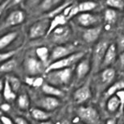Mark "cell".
Instances as JSON below:
<instances>
[{
  "label": "cell",
  "instance_id": "cell-1",
  "mask_svg": "<svg viewBox=\"0 0 124 124\" xmlns=\"http://www.w3.org/2000/svg\"><path fill=\"white\" fill-rule=\"evenodd\" d=\"M73 70L71 68L56 69L46 73V80L52 85H68L72 80Z\"/></svg>",
  "mask_w": 124,
  "mask_h": 124
},
{
  "label": "cell",
  "instance_id": "cell-2",
  "mask_svg": "<svg viewBox=\"0 0 124 124\" xmlns=\"http://www.w3.org/2000/svg\"><path fill=\"white\" fill-rule=\"evenodd\" d=\"M85 52H77V53L72 54V55L66 56L63 59H61L57 61H55L53 63L50 64L48 67H47L45 69V73H49L53 70L56 69H69L78 61L82 60L83 56H85Z\"/></svg>",
  "mask_w": 124,
  "mask_h": 124
},
{
  "label": "cell",
  "instance_id": "cell-3",
  "mask_svg": "<svg viewBox=\"0 0 124 124\" xmlns=\"http://www.w3.org/2000/svg\"><path fill=\"white\" fill-rule=\"evenodd\" d=\"M78 118L85 124H99L100 116L95 108L92 106H81L77 109Z\"/></svg>",
  "mask_w": 124,
  "mask_h": 124
},
{
  "label": "cell",
  "instance_id": "cell-4",
  "mask_svg": "<svg viewBox=\"0 0 124 124\" xmlns=\"http://www.w3.org/2000/svg\"><path fill=\"white\" fill-rule=\"evenodd\" d=\"M51 21L48 19H43L32 24L29 30V37L31 39H38L44 36H47L50 27Z\"/></svg>",
  "mask_w": 124,
  "mask_h": 124
},
{
  "label": "cell",
  "instance_id": "cell-5",
  "mask_svg": "<svg viewBox=\"0 0 124 124\" xmlns=\"http://www.w3.org/2000/svg\"><path fill=\"white\" fill-rule=\"evenodd\" d=\"M108 44L106 41H101L97 44L94 47L93 52V69L94 71H97L99 69V67H101V64L103 63L105 54L106 53V50L108 48Z\"/></svg>",
  "mask_w": 124,
  "mask_h": 124
},
{
  "label": "cell",
  "instance_id": "cell-6",
  "mask_svg": "<svg viewBox=\"0 0 124 124\" xmlns=\"http://www.w3.org/2000/svg\"><path fill=\"white\" fill-rule=\"evenodd\" d=\"M43 62L35 57H28L24 61L25 72L31 76H36L43 72Z\"/></svg>",
  "mask_w": 124,
  "mask_h": 124
},
{
  "label": "cell",
  "instance_id": "cell-7",
  "mask_svg": "<svg viewBox=\"0 0 124 124\" xmlns=\"http://www.w3.org/2000/svg\"><path fill=\"white\" fill-rule=\"evenodd\" d=\"M75 53H77V52H75V48L73 45L56 46L52 51V53L50 55V60L53 61L52 63H53V62L61 60V59H63Z\"/></svg>",
  "mask_w": 124,
  "mask_h": 124
},
{
  "label": "cell",
  "instance_id": "cell-8",
  "mask_svg": "<svg viewBox=\"0 0 124 124\" xmlns=\"http://www.w3.org/2000/svg\"><path fill=\"white\" fill-rule=\"evenodd\" d=\"M25 19V13L20 10H16L11 12L2 23V28L19 25Z\"/></svg>",
  "mask_w": 124,
  "mask_h": 124
},
{
  "label": "cell",
  "instance_id": "cell-9",
  "mask_svg": "<svg viewBox=\"0 0 124 124\" xmlns=\"http://www.w3.org/2000/svg\"><path fill=\"white\" fill-rule=\"evenodd\" d=\"M76 22L78 25L84 28H93L99 22L98 16L90 13H81L76 17Z\"/></svg>",
  "mask_w": 124,
  "mask_h": 124
},
{
  "label": "cell",
  "instance_id": "cell-10",
  "mask_svg": "<svg viewBox=\"0 0 124 124\" xmlns=\"http://www.w3.org/2000/svg\"><path fill=\"white\" fill-rule=\"evenodd\" d=\"M71 29L67 25L58 27L51 33L53 41L56 43H62L67 40L71 36Z\"/></svg>",
  "mask_w": 124,
  "mask_h": 124
},
{
  "label": "cell",
  "instance_id": "cell-11",
  "mask_svg": "<svg viewBox=\"0 0 124 124\" xmlns=\"http://www.w3.org/2000/svg\"><path fill=\"white\" fill-rule=\"evenodd\" d=\"M60 101L55 97L47 96L44 97L41 99H39L38 101V105L43 108V110L46 111L54 110L56 108H57L60 106Z\"/></svg>",
  "mask_w": 124,
  "mask_h": 124
},
{
  "label": "cell",
  "instance_id": "cell-12",
  "mask_svg": "<svg viewBox=\"0 0 124 124\" xmlns=\"http://www.w3.org/2000/svg\"><path fill=\"white\" fill-rule=\"evenodd\" d=\"M91 98V92L88 85H83L78 88L73 93L74 101L77 103L81 104L89 100Z\"/></svg>",
  "mask_w": 124,
  "mask_h": 124
},
{
  "label": "cell",
  "instance_id": "cell-13",
  "mask_svg": "<svg viewBox=\"0 0 124 124\" xmlns=\"http://www.w3.org/2000/svg\"><path fill=\"white\" fill-rule=\"evenodd\" d=\"M101 29L102 28L101 26H96L93 28H87L83 32L82 35L84 40L87 43H94L100 36Z\"/></svg>",
  "mask_w": 124,
  "mask_h": 124
},
{
  "label": "cell",
  "instance_id": "cell-14",
  "mask_svg": "<svg viewBox=\"0 0 124 124\" xmlns=\"http://www.w3.org/2000/svg\"><path fill=\"white\" fill-rule=\"evenodd\" d=\"M91 69L90 63L89 59H82L79 61L76 68V74L78 79H82L85 78L86 75L89 73Z\"/></svg>",
  "mask_w": 124,
  "mask_h": 124
},
{
  "label": "cell",
  "instance_id": "cell-15",
  "mask_svg": "<svg viewBox=\"0 0 124 124\" xmlns=\"http://www.w3.org/2000/svg\"><path fill=\"white\" fill-rule=\"evenodd\" d=\"M117 47L115 46V44H110L109 45L106 53L105 54V57H104L103 63L101 64V67H107L110 65L115 61L116 56H117Z\"/></svg>",
  "mask_w": 124,
  "mask_h": 124
},
{
  "label": "cell",
  "instance_id": "cell-16",
  "mask_svg": "<svg viewBox=\"0 0 124 124\" xmlns=\"http://www.w3.org/2000/svg\"><path fill=\"white\" fill-rule=\"evenodd\" d=\"M67 20H68V19H66V17L64 16L63 14L59 15V16L54 17V18L52 19L51 23H50V27H49V29H48V31L47 36L51 35L52 32L55 30L56 28H57L58 27L66 25Z\"/></svg>",
  "mask_w": 124,
  "mask_h": 124
},
{
  "label": "cell",
  "instance_id": "cell-17",
  "mask_svg": "<svg viewBox=\"0 0 124 124\" xmlns=\"http://www.w3.org/2000/svg\"><path fill=\"white\" fill-rule=\"evenodd\" d=\"M1 86H2V95L3 98L6 101H12L16 98V94L14 92L12 88L11 87L10 84L7 81V79L1 82Z\"/></svg>",
  "mask_w": 124,
  "mask_h": 124
},
{
  "label": "cell",
  "instance_id": "cell-18",
  "mask_svg": "<svg viewBox=\"0 0 124 124\" xmlns=\"http://www.w3.org/2000/svg\"><path fill=\"white\" fill-rule=\"evenodd\" d=\"M42 90L48 96L55 97V98H56V97H61L64 95L63 91L61 90L56 86L52 85L48 83H44V85H42Z\"/></svg>",
  "mask_w": 124,
  "mask_h": 124
},
{
  "label": "cell",
  "instance_id": "cell-19",
  "mask_svg": "<svg viewBox=\"0 0 124 124\" xmlns=\"http://www.w3.org/2000/svg\"><path fill=\"white\" fill-rule=\"evenodd\" d=\"M31 115L34 119L37 121H41V122L48 121V119L51 116L48 111L41 110L39 108H32L31 110Z\"/></svg>",
  "mask_w": 124,
  "mask_h": 124
},
{
  "label": "cell",
  "instance_id": "cell-20",
  "mask_svg": "<svg viewBox=\"0 0 124 124\" xmlns=\"http://www.w3.org/2000/svg\"><path fill=\"white\" fill-rule=\"evenodd\" d=\"M17 36H18V33L16 31L10 32V33H7L2 36L1 39H0V48L2 50L5 48H7L17 38Z\"/></svg>",
  "mask_w": 124,
  "mask_h": 124
},
{
  "label": "cell",
  "instance_id": "cell-21",
  "mask_svg": "<svg viewBox=\"0 0 124 124\" xmlns=\"http://www.w3.org/2000/svg\"><path fill=\"white\" fill-rule=\"evenodd\" d=\"M118 19V14L115 10L108 8L105 11V14H104V19L105 22L108 25H112L115 24L117 21Z\"/></svg>",
  "mask_w": 124,
  "mask_h": 124
},
{
  "label": "cell",
  "instance_id": "cell-22",
  "mask_svg": "<svg viewBox=\"0 0 124 124\" xmlns=\"http://www.w3.org/2000/svg\"><path fill=\"white\" fill-rule=\"evenodd\" d=\"M73 2H70V1H67V2H62L61 5H59V6L56 7L55 8H54L53 11H51L50 12L48 13V17L49 18H54V17L59 16V15H61L63 14L64 11L65 10L67 7H68L69 5H71L73 3Z\"/></svg>",
  "mask_w": 124,
  "mask_h": 124
},
{
  "label": "cell",
  "instance_id": "cell-23",
  "mask_svg": "<svg viewBox=\"0 0 124 124\" xmlns=\"http://www.w3.org/2000/svg\"><path fill=\"white\" fill-rule=\"evenodd\" d=\"M80 12L79 11L78 4H75V2H73L71 5L67 7L63 12V15L66 17L67 19L73 18L74 16H78V14Z\"/></svg>",
  "mask_w": 124,
  "mask_h": 124
},
{
  "label": "cell",
  "instance_id": "cell-24",
  "mask_svg": "<svg viewBox=\"0 0 124 124\" xmlns=\"http://www.w3.org/2000/svg\"><path fill=\"white\" fill-rule=\"evenodd\" d=\"M36 53L39 60L43 63H46L50 59L51 54H49V50L47 47H39L36 50Z\"/></svg>",
  "mask_w": 124,
  "mask_h": 124
},
{
  "label": "cell",
  "instance_id": "cell-25",
  "mask_svg": "<svg viewBox=\"0 0 124 124\" xmlns=\"http://www.w3.org/2000/svg\"><path fill=\"white\" fill-rule=\"evenodd\" d=\"M106 106H107V110L110 111V113L115 112V111L117 110L118 108L121 107L120 100L118 99V98L116 95L115 96H112L108 100Z\"/></svg>",
  "mask_w": 124,
  "mask_h": 124
},
{
  "label": "cell",
  "instance_id": "cell-26",
  "mask_svg": "<svg viewBox=\"0 0 124 124\" xmlns=\"http://www.w3.org/2000/svg\"><path fill=\"white\" fill-rule=\"evenodd\" d=\"M115 77V70L113 68H106L101 73V80L105 83H110Z\"/></svg>",
  "mask_w": 124,
  "mask_h": 124
},
{
  "label": "cell",
  "instance_id": "cell-27",
  "mask_svg": "<svg viewBox=\"0 0 124 124\" xmlns=\"http://www.w3.org/2000/svg\"><path fill=\"white\" fill-rule=\"evenodd\" d=\"M123 90H124V81H117V82L113 84L112 85L108 88V90H106V96L112 97V95H114L115 93H117L118 91Z\"/></svg>",
  "mask_w": 124,
  "mask_h": 124
},
{
  "label": "cell",
  "instance_id": "cell-28",
  "mask_svg": "<svg viewBox=\"0 0 124 124\" xmlns=\"http://www.w3.org/2000/svg\"><path fill=\"white\" fill-rule=\"evenodd\" d=\"M17 105L19 108L21 109L22 110H28L29 106H30V101H29L28 96L26 93H22L19 96L17 99Z\"/></svg>",
  "mask_w": 124,
  "mask_h": 124
},
{
  "label": "cell",
  "instance_id": "cell-29",
  "mask_svg": "<svg viewBox=\"0 0 124 124\" xmlns=\"http://www.w3.org/2000/svg\"><path fill=\"white\" fill-rule=\"evenodd\" d=\"M16 61L15 59H11L7 61L2 63L1 68H0V71L2 73H9V72L12 71L13 69L16 68Z\"/></svg>",
  "mask_w": 124,
  "mask_h": 124
},
{
  "label": "cell",
  "instance_id": "cell-30",
  "mask_svg": "<svg viewBox=\"0 0 124 124\" xmlns=\"http://www.w3.org/2000/svg\"><path fill=\"white\" fill-rule=\"evenodd\" d=\"M98 4L95 2H83L78 4L79 11L83 13H87L88 11L95 9Z\"/></svg>",
  "mask_w": 124,
  "mask_h": 124
},
{
  "label": "cell",
  "instance_id": "cell-31",
  "mask_svg": "<svg viewBox=\"0 0 124 124\" xmlns=\"http://www.w3.org/2000/svg\"><path fill=\"white\" fill-rule=\"evenodd\" d=\"M106 4L114 10H122L124 8V1L122 0H108L106 2Z\"/></svg>",
  "mask_w": 124,
  "mask_h": 124
},
{
  "label": "cell",
  "instance_id": "cell-32",
  "mask_svg": "<svg viewBox=\"0 0 124 124\" xmlns=\"http://www.w3.org/2000/svg\"><path fill=\"white\" fill-rule=\"evenodd\" d=\"M7 79L14 92L16 93V91H18L19 89L20 88V86H21V81H19V79L14 76H10L8 77V78H7Z\"/></svg>",
  "mask_w": 124,
  "mask_h": 124
},
{
  "label": "cell",
  "instance_id": "cell-33",
  "mask_svg": "<svg viewBox=\"0 0 124 124\" xmlns=\"http://www.w3.org/2000/svg\"><path fill=\"white\" fill-rule=\"evenodd\" d=\"M26 82L33 87H39V86L42 87V85H44V79L40 77H37V78L31 77L26 79Z\"/></svg>",
  "mask_w": 124,
  "mask_h": 124
},
{
  "label": "cell",
  "instance_id": "cell-34",
  "mask_svg": "<svg viewBox=\"0 0 124 124\" xmlns=\"http://www.w3.org/2000/svg\"><path fill=\"white\" fill-rule=\"evenodd\" d=\"M17 52L16 50L9 51V52H7V53H2L1 56H0V61H1L2 63H3V62H5V61L11 60V59L12 58V56H13Z\"/></svg>",
  "mask_w": 124,
  "mask_h": 124
},
{
  "label": "cell",
  "instance_id": "cell-35",
  "mask_svg": "<svg viewBox=\"0 0 124 124\" xmlns=\"http://www.w3.org/2000/svg\"><path fill=\"white\" fill-rule=\"evenodd\" d=\"M60 1H50V0H48V1H44L41 3V7L44 10H48L52 8L53 7H57L56 6V4L60 3Z\"/></svg>",
  "mask_w": 124,
  "mask_h": 124
},
{
  "label": "cell",
  "instance_id": "cell-36",
  "mask_svg": "<svg viewBox=\"0 0 124 124\" xmlns=\"http://www.w3.org/2000/svg\"><path fill=\"white\" fill-rule=\"evenodd\" d=\"M116 96H117L118 99L120 100V102H121L120 109L121 110H123V108H124V90L118 91V92L116 93Z\"/></svg>",
  "mask_w": 124,
  "mask_h": 124
},
{
  "label": "cell",
  "instance_id": "cell-37",
  "mask_svg": "<svg viewBox=\"0 0 124 124\" xmlns=\"http://www.w3.org/2000/svg\"><path fill=\"white\" fill-rule=\"evenodd\" d=\"M118 49L119 50L121 53L124 51V36L120 37L118 41Z\"/></svg>",
  "mask_w": 124,
  "mask_h": 124
},
{
  "label": "cell",
  "instance_id": "cell-38",
  "mask_svg": "<svg viewBox=\"0 0 124 124\" xmlns=\"http://www.w3.org/2000/svg\"><path fill=\"white\" fill-rule=\"evenodd\" d=\"M15 123L16 124H30L28 121H27L25 118H22V117H16V118H15Z\"/></svg>",
  "mask_w": 124,
  "mask_h": 124
},
{
  "label": "cell",
  "instance_id": "cell-39",
  "mask_svg": "<svg viewBox=\"0 0 124 124\" xmlns=\"http://www.w3.org/2000/svg\"><path fill=\"white\" fill-rule=\"evenodd\" d=\"M1 121L2 124H16L15 122H13L11 118H9L8 117H7V116H2Z\"/></svg>",
  "mask_w": 124,
  "mask_h": 124
},
{
  "label": "cell",
  "instance_id": "cell-40",
  "mask_svg": "<svg viewBox=\"0 0 124 124\" xmlns=\"http://www.w3.org/2000/svg\"><path fill=\"white\" fill-rule=\"evenodd\" d=\"M9 2H10V1H9V0H7V1H5L1 4V7H0V11H1V14L2 13V11H3L5 7L7 6V4H8Z\"/></svg>",
  "mask_w": 124,
  "mask_h": 124
},
{
  "label": "cell",
  "instance_id": "cell-41",
  "mask_svg": "<svg viewBox=\"0 0 124 124\" xmlns=\"http://www.w3.org/2000/svg\"><path fill=\"white\" fill-rule=\"evenodd\" d=\"M119 61H120V63H121V65L124 66V51H123L121 53L120 56H119Z\"/></svg>",
  "mask_w": 124,
  "mask_h": 124
},
{
  "label": "cell",
  "instance_id": "cell-42",
  "mask_svg": "<svg viewBox=\"0 0 124 124\" xmlns=\"http://www.w3.org/2000/svg\"><path fill=\"white\" fill-rule=\"evenodd\" d=\"M1 108H2V110H5V111H7L10 109V106L8 104H3V105H2L1 106Z\"/></svg>",
  "mask_w": 124,
  "mask_h": 124
},
{
  "label": "cell",
  "instance_id": "cell-43",
  "mask_svg": "<svg viewBox=\"0 0 124 124\" xmlns=\"http://www.w3.org/2000/svg\"><path fill=\"white\" fill-rule=\"evenodd\" d=\"M106 124H116V122L115 119H112V118H110V119H108L106 121Z\"/></svg>",
  "mask_w": 124,
  "mask_h": 124
},
{
  "label": "cell",
  "instance_id": "cell-44",
  "mask_svg": "<svg viewBox=\"0 0 124 124\" xmlns=\"http://www.w3.org/2000/svg\"><path fill=\"white\" fill-rule=\"evenodd\" d=\"M39 124H53L51 121H44V122H41Z\"/></svg>",
  "mask_w": 124,
  "mask_h": 124
},
{
  "label": "cell",
  "instance_id": "cell-45",
  "mask_svg": "<svg viewBox=\"0 0 124 124\" xmlns=\"http://www.w3.org/2000/svg\"><path fill=\"white\" fill-rule=\"evenodd\" d=\"M62 124H69V123L68 122H63V123H62Z\"/></svg>",
  "mask_w": 124,
  "mask_h": 124
},
{
  "label": "cell",
  "instance_id": "cell-46",
  "mask_svg": "<svg viewBox=\"0 0 124 124\" xmlns=\"http://www.w3.org/2000/svg\"><path fill=\"white\" fill-rule=\"evenodd\" d=\"M79 124H83V123H79ZM84 124H85V123H84Z\"/></svg>",
  "mask_w": 124,
  "mask_h": 124
}]
</instances>
